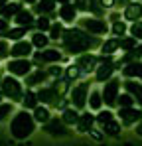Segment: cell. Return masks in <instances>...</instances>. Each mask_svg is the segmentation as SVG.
Instances as JSON below:
<instances>
[{
	"instance_id": "obj_1",
	"label": "cell",
	"mask_w": 142,
	"mask_h": 146,
	"mask_svg": "<svg viewBox=\"0 0 142 146\" xmlns=\"http://www.w3.org/2000/svg\"><path fill=\"white\" fill-rule=\"evenodd\" d=\"M61 42H63V49L73 53V55H83V53H87V51H91L93 48L99 46V40L95 36H89L81 28H69V30H65Z\"/></svg>"
},
{
	"instance_id": "obj_2",
	"label": "cell",
	"mask_w": 142,
	"mask_h": 146,
	"mask_svg": "<svg viewBox=\"0 0 142 146\" xmlns=\"http://www.w3.org/2000/svg\"><path fill=\"white\" fill-rule=\"evenodd\" d=\"M34 130H36V119H34V115H30L28 111H20L18 115H14V119L10 122V134L16 140L28 138Z\"/></svg>"
},
{
	"instance_id": "obj_3",
	"label": "cell",
	"mask_w": 142,
	"mask_h": 146,
	"mask_svg": "<svg viewBox=\"0 0 142 146\" xmlns=\"http://www.w3.org/2000/svg\"><path fill=\"white\" fill-rule=\"evenodd\" d=\"M2 95L10 99V103H22L24 101V87L14 75H6L2 79Z\"/></svg>"
},
{
	"instance_id": "obj_4",
	"label": "cell",
	"mask_w": 142,
	"mask_h": 146,
	"mask_svg": "<svg viewBox=\"0 0 142 146\" xmlns=\"http://www.w3.org/2000/svg\"><path fill=\"white\" fill-rule=\"evenodd\" d=\"M69 101H71V105H73L77 111L83 109V107L89 103V83L85 81V83L75 85V87L69 91Z\"/></svg>"
},
{
	"instance_id": "obj_5",
	"label": "cell",
	"mask_w": 142,
	"mask_h": 146,
	"mask_svg": "<svg viewBox=\"0 0 142 146\" xmlns=\"http://www.w3.org/2000/svg\"><path fill=\"white\" fill-rule=\"evenodd\" d=\"M118 63H115L113 59H111V55H103L101 57V63H99V67H97V71H95V79L99 81V83H103V81H111V77H113V73L117 69Z\"/></svg>"
},
{
	"instance_id": "obj_6",
	"label": "cell",
	"mask_w": 142,
	"mask_h": 146,
	"mask_svg": "<svg viewBox=\"0 0 142 146\" xmlns=\"http://www.w3.org/2000/svg\"><path fill=\"white\" fill-rule=\"evenodd\" d=\"M118 97H120V79H111V81H107L105 87H103V101H105V105L115 107Z\"/></svg>"
},
{
	"instance_id": "obj_7",
	"label": "cell",
	"mask_w": 142,
	"mask_h": 146,
	"mask_svg": "<svg viewBox=\"0 0 142 146\" xmlns=\"http://www.w3.org/2000/svg\"><path fill=\"white\" fill-rule=\"evenodd\" d=\"M79 24H81V30H87V32L93 34V36H103V34L109 32L107 22L101 20V18H83Z\"/></svg>"
},
{
	"instance_id": "obj_8",
	"label": "cell",
	"mask_w": 142,
	"mask_h": 146,
	"mask_svg": "<svg viewBox=\"0 0 142 146\" xmlns=\"http://www.w3.org/2000/svg\"><path fill=\"white\" fill-rule=\"evenodd\" d=\"M32 63L28 59H12L8 61L6 69H8V75H14V77H28L32 73Z\"/></svg>"
},
{
	"instance_id": "obj_9",
	"label": "cell",
	"mask_w": 142,
	"mask_h": 146,
	"mask_svg": "<svg viewBox=\"0 0 142 146\" xmlns=\"http://www.w3.org/2000/svg\"><path fill=\"white\" fill-rule=\"evenodd\" d=\"M61 59V53L57 49H42V51H34V63L36 65H44V63H57Z\"/></svg>"
},
{
	"instance_id": "obj_10",
	"label": "cell",
	"mask_w": 142,
	"mask_h": 146,
	"mask_svg": "<svg viewBox=\"0 0 142 146\" xmlns=\"http://www.w3.org/2000/svg\"><path fill=\"white\" fill-rule=\"evenodd\" d=\"M34 53V46H32V42H16L12 48H10V55L14 57V59H28L30 55Z\"/></svg>"
},
{
	"instance_id": "obj_11",
	"label": "cell",
	"mask_w": 142,
	"mask_h": 146,
	"mask_svg": "<svg viewBox=\"0 0 142 146\" xmlns=\"http://www.w3.org/2000/svg\"><path fill=\"white\" fill-rule=\"evenodd\" d=\"M99 63H101V57H97L93 53H83V55H79V59H77V65H79V69L83 73L97 71Z\"/></svg>"
},
{
	"instance_id": "obj_12",
	"label": "cell",
	"mask_w": 142,
	"mask_h": 146,
	"mask_svg": "<svg viewBox=\"0 0 142 146\" xmlns=\"http://www.w3.org/2000/svg\"><path fill=\"white\" fill-rule=\"evenodd\" d=\"M38 99H40L44 105H55V107H59V103L63 101L53 87H42V89L38 91Z\"/></svg>"
},
{
	"instance_id": "obj_13",
	"label": "cell",
	"mask_w": 142,
	"mask_h": 146,
	"mask_svg": "<svg viewBox=\"0 0 142 146\" xmlns=\"http://www.w3.org/2000/svg\"><path fill=\"white\" fill-rule=\"evenodd\" d=\"M118 117H120V122L122 124H134V122H140L142 121V111L140 109H120L118 111Z\"/></svg>"
},
{
	"instance_id": "obj_14",
	"label": "cell",
	"mask_w": 142,
	"mask_h": 146,
	"mask_svg": "<svg viewBox=\"0 0 142 146\" xmlns=\"http://www.w3.org/2000/svg\"><path fill=\"white\" fill-rule=\"evenodd\" d=\"M47 77H49V73L46 69H42V67H38L36 71H32L28 77H26V85L28 87H34V85H40V83H44Z\"/></svg>"
},
{
	"instance_id": "obj_15",
	"label": "cell",
	"mask_w": 142,
	"mask_h": 146,
	"mask_svg": "<svg viewBox=\"0 0 142 146\" xmlns=\"http://www.w3.org/2000/svg\"><path fill=\"white\" fill-rule=\"evenodd\" d=\"M122 75H124L126 79H134V77L142 79V61H132V63H126V65L122 67Z\"/></svg>"
},
{
	"instance_id": "obj_16",
	"label": "cell",
	"mask_w": 142,
	"mask_h": 146,
	"mask_svg": "<svg viewBox=\"0 0 142 146\" xmlns=\"http://www.w3.org/2000/svg\"><path fill=\"white\" fill-rule=\"evenodd\" d=\"M95 122H97V117H95V115L83 113L81 119H79V122H77V130H79V132H91Z\"/></svg>"
},
{
	"instance_id": "obj_17",
	"label": "cell",
	"mask_w": 142,
	"mask_h": 146,
	"mask_svg": "<svg viewBox=\"0 0 142 146\" xmlns=\"http://www.w3.org/2000/svg\"><path fill=\"white\" fill-rule=\"evenodd\" d=\"M124 89H126V93H130L134 101H138V105L142 107V83H136L134 79H128V81H124Z\"/></svg>"
},
{
	"instance_id": "obj_18",
	"label": "cell",
	"mask_w": 142,
	"mask_h": 146,
	"mask_svg": "<svg viewBox=\"0 0 142 146\" xmlns=\"http://www.w3.org/2000/svg\"><path fill=\"white\" fill-rule=\"evenodd\" d=\"M46 132L53 134V136H63L67 130H65V122L61 119H51V121L46 124Z\"/></svg>"
},
{
	"instance_id": "obj_19",
	"label": "cell",
	"mask_w": 142,
	"mask_h": 146,
	"mask_svg": "<svg viewBox=\"0 0 142 146\" xmlns=\"http://www.w3.org/2000/svg\"><path fill=\"white\" fill-rule=\"evenodd\" d=\"M124 18L126 20H130L132 24L134 22H140V18H142V4H128L126 6V10H124Z\"/></svg>"
},
{
	"instance_id": "obj_20",
	"label": "cell",
	"mask_w": 142,
	"mask_h": 146,
	"mask_svg": "<svg viewBox=\"0 0 142 146\" xmlns=\"http://www.w3.org/2000/svg\"><path fill=\"white\" fill-rule=\"evenodd\" d=\"M40 99H38V93H34L32 89H28L26 93H24V101H22V105H24V111H28V109H32V111H36L40 105Z\"/></svg>"
},
{
	"instance_id": "obj_21",
	"label": "cell",
	"mask_w": 142,
	"mask_h": 146,
	"mask_svg": "<svg viewBox=\"0 0 142 146\" xmlns=\"http://www.w3.org/2000/svg\"><path fill=\"white\" fill-rule=\"evenodd\" d=\"M118 48H120V40H118V38H109V40H105V42L101 44L103 55H113Z\"/></svg>"
},
{
	"instance_id": "obj_22",
	"label": "cell",
	"mask_w": 142,
	"mask_h": 146,
	"mask_svg": "<svg viewBox=\"0 0 142 146\" xmlns=\"http://www.w3.org/2000/svg\"><path fill=\"white\" fill-rule=\"evenodd\" d=\"M75 16H77V6H73V4H63V6L59 8V18H61L63 22H73Z\"/></svg>"
},
{
	"instance_id": "obj_23",
	"label": "cell",
	"mask_w": 142,
	"mask_h": 146,
	"mask_svg": "<svg viewBox=\"0 0 142 146\" xmlns=\"http://www.w3.org/2000/svg\"><path fill=\"white\" fill-rule=\"evenodd\" d=\"M14 22L18 24V28H32V26H34V14L28 12V10H22V12L14 18Z\"/></svg>"
},
{
	"instance_id": "obj_24",
	"label": "cell",
	"mask_w": 142,
	"mask_h": 146,
	"mask_svg": "<svg viewBox=\"0 0 142 146\" xmlns=\"http://www.w3.org/2000/svg\"><path fill=\"white\" fill-rule=\"evenodd\" d=\"M20 12H22V4H16V2H12V4H6V6L0 10V16L6 20V18H12V16L16 18Z\"/></svg>"
},
{
	"instance_id": "obj_25",
	"label": "cell",
	"mask_w": 142,
	"mask_h": 146,
	"mask_svg": "<svg viewBox=\"0 0 142 146\" xmlns=\"http://www.w3.org/2000/svg\"><path fill=\"white\" fill-rule=\"evenodd\" d=\"M47 44H49V36H46L44 32L32 34V46H34V48H38L40 51H42V49L47 48Z\"/></svg>"
},
{
	"instance_id": "obj_26",
	"label": "cell",
	"mask_w": 142,
	"mask_h": 146,
	"mask_svg": "<svg viewBox=\"0 0 142 146\" xmlns=\"http://www.w3.org/2000/svg\"><path fill=\"white\" fill-rule=\"evenodd\" d=\"M81 119V115L77 113V109L75 107H71V109H65L63 113H61V121L65 122V124H77Z\"/></svg>"
},
{
	"instance_id": "obj_27",
	"label": "cell",
	"mask_w": 142,
	"mask_h": 146,
	"mask_svg": "<svg viewBox=\"0 0 142 146\" xmlns=\"http://www.w3.org/2000/svg\"><path fill=\"white\" fill-rule=\"evenodd\" d=\"M53 10H55V0H40V4H36V12L40 16L51 14Z\"/></svg>"
},
{
	"instance_id": "obj_28",
	"label": "cell",
	"mask_w": 142,
	"mask_h": 146,
	"mask_svg": "<svg viewBox=\"0 0 142 146\" xmlns=\"http://www.w3.org/2000/svg\"><path fill=\"white\" fill-rule=\"evenodd\" d=\"M103 91H91L89 93V107L93 109V111H101V107H103Z\"/></svg>"
},
{
	"instance_id": "obj_29",
	"label": "cell",
	"mask_w": 142,
	"mask_h": 146,
	"mask_svg": "<svg viewBox=\"0 0 142 146\" xmlns=\"http://www.w3.org/2000/svg\"><path fill=\"white\" fill-rule=\"evenodd\" d=\"M34 119H36V122L47 124V122L51 121V117H49V111H47V107H38V109L34 111Z\"/></svg>"
},
{
	"instance_id": "obj_30",
	"label": "cell",
	"mask_w": 142,
	"mask_h": 146,
	"mask_svg": "<svg viewBox=\"0 0 142 146\" xmlns=\"http://www.w3.org/2000/svg\"><path fill=\"white\" fill-rule=\"evenodd\" d=\"M101 128H103V132H105V134H109V136H118V132H120V122L115 119V121L103 124Z\"/></svg>"
},
{
	"instance_id": "obj_31",
	"label": "cell",
	"mask_w": 142,
	"mask_h": 146,
	"mask_svg": "<svg viewBox=\"0 0 142 146\" xmlns=\"http://www.w3.org/2000/svg\"><path fill=\"white\" fill-rule=\"evenodd\" d=\"M134 97L130 95V93H120V97H118V101H117V105L120 107V109H130V107H134Z\"/></svg>"
},
{
	"instance_id": "obj_32",
	"label": "cell",
	"mask_w": 142,
	"mask_h": 146,
	"mask_svg": "<svg viewBox=\"0 0 142 146\" xmlns=\"http://www.w3.org/2000/svg\"><path fill=\"white\" fill-rule=\"evenodd\" d=\"M26 30L28 28H12V30L6 32V38L12 40V42H22V38L26 36Z\"/></svg>"
},
{
	"instance_id": "obj_33",
	"label": "cell",
	"mask_w": 142,
	"mask_h": 146,
	"mask_svg": "<svg viewBox=\"0 0 142 146\" xmlns=\"http://www.w3.org/2000/svg\"><path fill=\"white\" fill-rule=\"evenodd\" d=\"M138 48L136 46V38H132V36H128V38H120V49H124V51H134V49Z\"/></svg>"
},
{
	"instance_id": "obj_34",
	"label": "cell",
	"mask_w": 142,
	"mask_h": 146,
	"mask_svg": "<svg viewBox=\"0 0 142 146\" xmlns=\"http://www.w3.org/2000/svg\"><path fill=\"white\" fill-rule=\"evenodd\" d=\"M63 34H65V30H63V26L59 22L51 24V30H49V38L51 40H63Z\"/></svg>"
},
{
	"instance_id": "obj_35",
	"label": "cell",
	"mask_w": 142,
	"mask_h": 146,
	"mask_svg": "<svg viewBox=\"0 0 142 146\" xmlns=\"http://www.w3.org/2000/svg\"><path fill=\"white\" fill-rule=\"evenodd\" d=\"M115 121V115L111 113V111H101L99 115H97V122H99V126H103V124H107V122Z\"/></svg>"
},
{
	"instance_id": "obj_36",
	"label": "cell",
	"mask_w": 142,
	"mask_h": 146,
	"mask_svg": "<svg viewBox=\"0 0 142 146\" xmlns=\"http://www.w3.org/2000/svg\"><path fill=\"white\" fill-rule=\"evenodd\" d=\"M81 73H83V71L79 69V65H77V63H75V65H69V67L65 69V79H67V81H73V79H77Z\"/></svg>"
},
{
	"instance_id": "obj_37",
	"label": "cell",
	"mask_w": 142,
	"mask_h": 146,
	"mask_svg": "<svg viewBox=\"0 0 142 146\" xmlns=\"http://www.w3.org/2000/svg\"><path fill=\"white\" fill-rule=\"evenodd\" d=\"M111 32H113V36H115V38L120 40V36H124V34H126V24H124V22H115L113 28H111Z\"/></svg>"
},
{
	"instance_id": "obj_38",
	"label": "cell",
	"mask_w": 142,
	"mask_h": 146,
	"mask_svg": "<svg viewBox=\"0 0 142 146\" xmlns=\"http://www.w3.org/2000/svg\"><path fill=\"white\" fill-rule=\"evenodd\" d=\"M36 26H38V30H40V32H49V30H51L49 18H46V16H40V18L36 20Z\"/></svg>"
},
{
	"instance_id": "obj_39",
	"label": "cell",
	"mask_w": 142,
	"mask_h": 146,
	"mask_svg": "<svg viewBox=\"0 0 142 146\" xmlns=\"http://www.w3.org/2000/svg\"><path fill=\"white\" fill-rule=\"evenodd\" d=\"M128 32H130L132 38H136V40L142 42V22H134V24L128 28Z\"/></svg>"
},
{
	"instance_id": "obj_40",
	"label": "cell",
	"mask_w": 142,
	"mask_h": 146,
	"mask_svg": "<svg viewBox=\"0 0 142 146\" xmlns=\"http://www.w3.org/2000/svg\"><path fill=\"white\" fill-rule=\"evenodd\" d=\"M10 115H12V103H2L0 105V121L8 119Z\"/></svg>"
},
{
	"instance_id": "obj_41",
	"label": "cell",
	"mask_w": 142,
	"mask_h": 146,
	"mask_svg": "<svg viewBox=\"0 0 142 146\" xmlns=\"http://www.w3.org/2000/svg\"><path fill=\"white\" fill-rule=\"evenodd\" d=\"M95 0H77V10H93Z\"/></svg>"
},
{
	"instance_id": "obj_42",
	"label": "cell",
	"mask_w": 142,
	"mask_h": 146,
	"mask_svg": "<svg viewBox=\"0 0 142 146\" xmlns=\"http://www.w3.org/2000/svg\"><path fill=\"white\" fill-rule=\"evenodd\" d=\"M47 73H49V77H55V79H59V77L63 75V69H61L59 65H51V67L47 69Z\"/></svg>"
},
{
	"instance_id": "obj_43",
	"label": "cell",
	"mask_w": 142,
	"mask_h": 146,
	"mask_svg": "<svg viewBox=\"0 0 142 146\" xmlns=\"http://www.w3.org/2000/svg\"><path fill=\"white\" fill-rule=\"evenodd\" d=\"M8 55H10L8 42H6V40H0V59H2V57H8Z\"/></svg>"
},
{
	"instance_id": "obj_44",
	"label": "cell",
	"mask_w": 142,
	"mask_h": 146,
	"mask_svg": "<svg viewBox=\"0 0 142 146\" xmlns=\"http://www.w3.org/2000/svg\"><path fill=\"white\" fill-rule=\"evenodd\" d=\"M0 32H8V22L4 18H0Z\"/></svg>"
},
{
	"instance_id": "obj_45",
	"label": "cell",
	"mask_w": 142,
	"mask_h": 146,
	"mask_svg": "<svg viewBox=\"0 0 142 146\" xmlns=\"http://www.w3.org/2000/svg\"><path fill=\"white\" fill-rule=\"evenodd\" d=\"M101 4H103L105 8H113V6H115V0H101Z\"/></svg>"
},
{
	"instance_id": "obj_46",
	"label": "cell",
	"mask_w": 142,
	"mask_h": 146,
	"mask_svg": "<svg viewBox=\"0 0 142 146\" xmlns=\"http://www.w3.org/2000/svg\"><path fill=\"white\" fill-rule=\"evenodd\" d=\"M91 134H93V138H97V140H101L105 132H97V128H93V130H91Z\"/></svg>"
},
{
	"instance_id": "obj_47",
	"label": "cell",
	"mask_w": 142,
	"mask_h": 146,
	"mask_svg": "<svg viewBox=\"0 0 142 146\" xmlns=\"http://www.w3.org/2000/svg\"><path fill=\"white\" fill-rule=\"evenodd\" d=\"M136 132H138V134H140V136H142V121L138 122V126H136Z\"/></svg>"
},
{
	"instance_id": "obj_48",
	"label": "cell",
	"mask_w": 142,
	"mask_h": 146,
	"mask_svg": "<svg viewBox=\"0 0 142 146\" xmlns=\"http://www.w3.org/2000/svg\"><path fill=\"white\" fill-rule=\"evenodd\" d=\"M6 4H8V2H6V0H0V10H2V8H4V6H6Z\"/></svg>"
},
{
	"instance_id": "obj_49",
	"label": "cell",
	"mask_w": 142,
	"mask_h": 146,
	"mask_svg": "<svg viewBox=\"0 0 142 146\" xmlns=\"http://www.w3.org/2000/svg\"><path fill=\"white\" fill-rule=\"evenodd\" d=\"M57 2H61V4H69V0H57Z\"/></svg>"
},
{
	"instance_id": "obj_50",
	"label": "cell",
	"mask_w": 142,
	"mask_h": 146,
	"mask_svg": "<svg viewBox=\"0 0 142 146\" xmlns=\"http://www.w3.org/2000/svg\"><path fill=\"white\" fill-rule=\"evenodd\" d=\"M24 2H28V4H34V2H36V0H24Z\"/></svg>"
},
{
	"instance_id": "obj_51",
	"label": "cell",
	"mask_w": 142,
	"mask_h": 146,
	"mask_svg": "<svg viewBox=\"0 0 142 146\" xmlns=\"http://www.w3.org/2000/svg\"><path fill=\"white\" fill-rule=\"evenodd\" d=\"M0 89H2V79H0Z\"/></svg>"
},
{
	"instance_id": "obj_52",
	"label": "cell",
	"mask_w": 142,
	"mask_h": 146,
	"mask_svg": "<svg viewBox=\"0 0 142 146\" xmlns=\"http://www.w3.org/2000/svg\"><path fill=\"white\" fill-rule=\"evenodd\" d=\"M0 105H2V97H0Z\"/></svg>"
}]
</instances>
